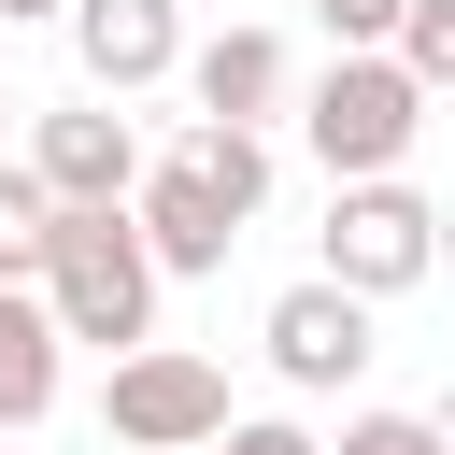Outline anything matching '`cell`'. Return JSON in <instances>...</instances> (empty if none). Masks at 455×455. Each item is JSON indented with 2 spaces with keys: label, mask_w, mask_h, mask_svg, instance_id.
I'll return each mask as SVG.
<instances>
[{
  "label": "cell",
  "mask_w": 455,
  "mask_h": 455,
  "mask_svg": "<svg viewBox=\"0 0 455 455\" xmlns=\"http://www.w3.org/2000/svg\"><path fill=\"white\" fill-rule=\"evenodd\" d=\"M28 299H43L57 355H71V341H100V355L156 341V270H142L128 213H57V228H43V270H28Z\"/></svg>",
  "instance_id": "1"
},
{
  "label": "cell",
  "mask_w": 455,
  "mask_h": 455,
  "mask_svg": "<svg viewBox=\"0 0 455 455\" xmlns=\"http://www.w3.org/2000/svg\"><path fill=\"white\" fill-rule=\"evenodd\" d=\"M299 142H313L327 185H384V171H412V142H427V85H412L398 57H327V71L299 85Z\"/></svg>",
  "instance_id": "2"
},
{
  "label": "cell",
  "mask_w": 455,
  "mask_h": 455,
  "mask_svg": "<svg viewBox=\"0 0 455 455\" xmlns=\"http://www.w3.org/2000/svg\"><path fill=\"white\" fill-rule=\"evenodd\" d=\"M441 270V213H427V185L412 171H384V185H327V256H313V284H341V299H412Z\"/></svg>",
  "instance_id": "3"
},
{
  "label": "cell",
  "mask_w": 455,
  "mask_h": 455,
  "mask_svg": "<svg viewBox=\"0 0 455 455\" xmlns=\"http://www.w3.org/2000/svg\"><path fill=\"white\" fill-rule=\"evenodd\" d=\"M213 427H228V370H213V355H185V341H128V355H114L100 441H128V455H199Z\"/></svg>",
  "instance_id": "4"
},
{
  "label": "cell",
  "mask_w": 455,
  "mask_h": 455,
  "mask_svg": "<svg viewBox=\"0 0 455 455\" xmlns=\"http://www.w3.org/2000/svg\"><path fill=\"white\" fill-rule=\"evenodd\" d=\"M57 213H128V185H142V128L114 114V100H57V114H28V156H14Z\"/></svg>",
  "instance_id": "5"
},
{
  "label": "cell",
  "mask_w": 455,
  "mask_h": 455,
  "mask_svg": "<svg viewBox=\"0 0 455 455\" xmlns=\"http://www.w3.org/2000/svg\"><path fill=\"white\" fill-rule=\"evenodd\" d=\"M57 28H71L85 100H142V85H171V71H185V0H71Z\"/></svg>",
  "instance_id": "6"
},
{
  "label": "cell",
  "mask_w": 455,
  "mask_h": 455,
  "mask_svg": "<svg viewBox=\"0 0 455 455\" xmlns=\"http://www.w3.org/2000/svg\"><path fill=\"white\" fill-rule=\"evenodd\" d=\"M128 242H142V270H156V284H185V270H228L242 213H228L185 156H142V185H128Z\"/></svg>",
  "instance_id": "7"
},
{
  "label": "cell",
  "mask_w": 455,
  "mask_h": 455,
  "mask_svg": "<svg viewBox=\"0 0 455 455\" xmlns=\"http://www.w3.org/2000/svg\"><path fill=\"white\" fill-rule=\"evenodd\" d=\"M256 341H270V370H284L299 398H341V384L370 370V299H341V284H284V299L256 313Z\"/></svg>",
  "instance_id": "8"
},
{
  "label": "cell",
  "mask_w": 455,
  "mask_h": 455,
  "mask_svg": "<svg viewBox=\"0 0 455 455\" xmlns=\"http://www.w3.org/2000/svg\"><path fill=\"white\" fill-rule=\"evenodd\" d=\"M185 100H199V128H270V114L299 100L284 28H213V43H185Z\"/></svg>",
  "instance_id": "9"
},
{
  "label": "cell",
  "mask_w": 455,
  "mask_h": 455,
  "mask_svg": "<svg viewBox=\"0 0 455 455\" xmlns=\"http://www.w3.org/2000/svg\"><path fill=\"white\" fill-rule=\"evenodd\" d=\"M43 412H57V327L28 284H0V441H28Z\"/></svg>",
  "instance_id": "10"
},
{
  "label": "cell",
  "mask_w": 455,
  "mask_h": 455,
  "mask_svg": "<svg viewBox=\"0 0 455 455\" xmlns=\"http://www.w3.org/2000/svg\"><path fill=\"white\" fill-rule=\"evenodd\" d=\"M171 156H185V171H199V185H213V199H228L242 228L270 213V128H185Z\"/></svg>",
  "instance_id": "11"
},
{
  "label": "cell",
  "mask_w": 455,
  "mask_h": 455,
  "mask_svg": "<svg viewBox=\"0 0 455 455\" xmlns=\"http://www.w3.org/2000/svg\"><path fill=\"white\" fill-rule=\"evenodd\" d=\"M43 228H57V199L0 156V284H28V270H43Z\"/></svg>",
  "instance_id": "12"
},
{
  "label": "cell",
  "mask_w": 455,
  "mask_h": 455,
  "mask_svg": "<svg viewBox=\"0 0 455 455\" xmlns=\"http://www.w3.org/2000/svg\"><path fill=\"white\" fill-rule=\"evenodd\" d=\"M199 455H327V441H313V427H284V412H228Z\"/></svg>",
  "instance_id": "13"
},
{
  "label": "cell",
  "mask_w": 455,
  "mask_h": 455,
  "mask_svg": "<svg viewBox=\"0 0 455 455\" xmlns=\"http://www.w3.org/2000/svg\"><path fill=\"white\" fill-rule=\"evenodd\" d=\"M341 455H441V427H427V412H355Z\"/></svg>",
  "instance_id": "14"
},
{
  "label": "cell",
  "mask_w": 455,
  "mask_h": 455,
  "mask_svg": "<svg viewBox=\"0 0 455 455\" xmlns=\"http://www.w3.org/2000/svg\"><path fill=\"white\" fill-rule=\"evenodd\" d=\"M313 14H327L341 57H384V28H398V0H313Z\"/></svg>",
  "instance_id": "15"
},
{
  "label": "cell",
  "mask_w": 455,
  "mask_h": 455,
  "mask_svg": "<svg viewBox=\"0 0 455 455\" xmlns=\"http://www.w3.org/2000/svg\"><path fill=\"white\" fill-rule=\"evenodd\" d=\"M43 14H71V0H0V28H43Z\"/></svg>",
  "instance_id": "16"
},
{
  "label": "cell",
  "mask_w": 455,
  "mask_h": 455,
  "mask_svg": "<svg viewBox=\"0 0 455 455\" xmlns=\"http://www.w3.org/2000/svg\"><path fill=\"white\" fill-rule=\"evenodd\" d=\"M14 114H28V100H14V85H0V128H14Z\"/></svg>",
  "instance_id": "17"
},
{
  "label": "cell",
  "mask_w": 455,
  "mask_h": 455,
  "mask_svg": "<svg viewBox=\"0 0 455 455\" xmlns=\"http://www.w3.org/2000/svg\"><path fill=\"white\" fill-rule=\"evenodd\" d=\"M0 455H14V441H0Z\"/></svg>",
  "instance_id": "18"
}]
</instances>
